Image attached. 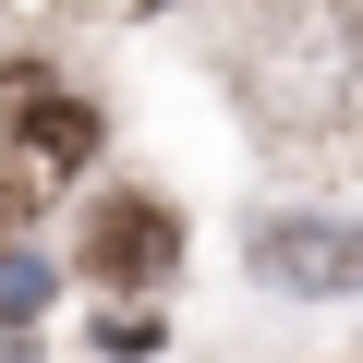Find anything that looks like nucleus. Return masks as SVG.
<instances>
[{"mask_svg": "<svg viewBox=\"0 0 363 363\" xmlns=\"http://www.w3.org/2000/svg\"><path fill=\"white\" fill-rule=\"evenodd\" d=\"M169 255H182V218H169L157 194H109V206H97V230H85V267H97L109 291H157V279H169Z\"/></svg>", "mask_w": 363, "mask_h": 363, "instance_id": "nucleus-2", "label": "nucleus"}, {"mask_svg": "<svg viewBox=\"0 0 363 363\" xmlns=\"http://www.w3.org/2000/svg\"><path fill=\"white\" fill-rule=\"evenodd\" d=\"M255 267L279 291H363V230L351 218H279V230H255Z\"/></svg>", "mask_w": 363, "mask_h": 363, "instance_id": "nucleus-3", "label": "nucleus"}, {"mask_svg": "<svg viewBox=\"0 0 363 363\" xmlns=\"http://www.w3.org/2000/svg\"><path fill=\"white\" fill-rule=\"evenodd\" d=\"M255 97L267 121H339L363 109V0H315L255 49Z\"/></svg>", "mask_w": 363, "mask_h": 363, "instance_id": "nucleus-1", "label": "nucleus"}]
</instances>
